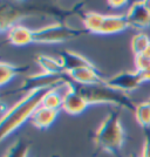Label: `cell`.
<instances>
[{
    "mask_svg": "<svg viewBox=\"0 0 150 157\" xmlns=\"http://www.w3.org/2000/svg\"><path fill=\"white\" fill-rule=\"evenodd\" d=\"M49 89H39L26 94L14 105H12L1 116L0 123V138H5L14 130L24 124L27 120L42 105V100Z\"/></svg>",
    "mask_w": 150,
    "mask_h": 157,
    "instance_id": "6da1fadb",
    "label": "cell"
},
{
    "mask_svg": "<svg viewBox=\"0 0 150 157\" xmlns=\"http://www.w3.org/2000/svg\"><path fill=\"white\" fill-rule=\"evenodd\" d=\"M88 105H100V103H109L117 108H122L128 111L135 113L136 105L125 93L113 89L105 83L91 86H80L76 88Z\"/></svg>",
    "mask_w": 150,
    "mask_h": 157,
    "instance_id": "7a4b0ae2",
    "label": "cell"
},
{
    "mask_svg": "<svg viewBox=\"0 0 150 157\" xmlns=\"http://www.w3.org/2000/svg\"><path fill=\"white\" fill-rule=\"evenodd\" d=\"M124 140L123 128L120 122V111L118 109L109 111V114L100 124L96 130L94 142L100 149L116 154L121 149Z\"/></svg>",
    "mask_w": 150,
    "mask_h": 157,
    "instance_id": "3957f363",
    "label": "cell"
},
{
    "mask_svg": "<svg viewBox=\"0 0 150 157\" xmlns=\"http://www.w3.org/2000/svg\"><path fill=\"white\" fill-rule=\"evenodd\" d=\"M83 33L78 28L66 26L62 24H52L33 29L34 42L38 44H60L78 38Z\"/></svg>",
    "mask_w": 150,
    "mask_h": 157,
    "instance_id": "277c9868",
    "label": "cell"
},
{
    "mask_svg": "<svg viewBox=\"0 0 150 157\" xmlns=\"http://www.w3.org/2000/svg\"><path fill=\"white\" fill-rule=\"evenodd\" d=\"M67 78L65 75H49L47 73H38V74H32L28 75L24 81L21 86L19 87V92L25 93V95L34 90L39 89H52L55 88L56 86L62 83Z\"/></svg>",
    "mask_w": 150,
    "mask_h": 157,
    "instance_id": "5b68a950",
    "label": "cell"
},
{
    "mask_svg": "<svg viewBox=\"0 0 150 157\" xmlns=\"http://www.w3.org/2000/svg\"><path fill=\"white\" fill-rule=\"evenodd\" d=\"M141 83H143V81L137 71H123L105 80V85L123 93L135 90Z\"/></svg>",
    "mask_w": 150,
    "mask_h": 157,
    "instance_id": "8992f818",
    "label": "cell"
},
{
    "mask_svg": "<svg viewBox=\"0 0 150 157\" xmlns=\"http://www.w3.org/2000/svg\"><path fill=\"white\" fill-rule=\"evenodd\" d=\"M128 25L137 29H143L150 26V13L144 7L143 1L133 2L125 14Z\"/></svg>",
    "mask_w": 150,
    "mask_h": 157,
    "instance_id": "52a82bcc",
    "label": "cell"
},
{
    "mask_svg": "<svg viewBox=\"0 0 150 157\" xmlns=\"http://www.w3.org/2000/svg\"><path fill=\"white\" fill-rule=\"evenodd\" d=\"M60 61H61L67 74H69L73 71H76V69H81V68L95 67L89 60L86 59L83 55L73 52V51H68V49L60 53Z\"/></svg>",
    "mask_w": 150,
    "mask_h": 157,
    "instance_id": "ba28073f",
    "label": "cell"
},
{
    "mask_svg": "<svg viewBox=\"0 0 150 157\" xmlns=\"http://www.w3.org/2000/svg\"><path fill=\"white\" fill-rule=\"evenodd\" d=\"M74 82L79 83L80 86H91V85H100V83H105V80L100 73L96 71L95 67L90 68H81L73 71L68 74Z\"/></svg>",
    "mask_w": 150,
    "mask_h": 157,
    "instance_id": "9c48e42d",
    "label": "cell"
},
{
    "mask_svg": "<svg viewBox=\"0 0 150 157\" xmlns=\"http://www.w3.org/2000/svg\"><path fill=\"white\" fill-rule=\"evenodd\" d=\"M7 40L13 46H26L34 42V34L33 29L28 27L17 24L14 25L7 33Z\"/></svg>",
    "mask_w": 150,
    "mask_h": 157,
    "instance_id": "30bf717a",
    "label": "cell"
},
{
    "mask_svg": "<svg viewBox=\"0 0 150 157\" xmlns=\"http://www.w3.org/2000/svg\"><path fill=\"white\" fill-rule=\"evenodd\" d=\"M128 25L125 15L122 14H108L103 17L100 34H116L124 31Z\"/></svg>",
    "mask_w": 150,
    "mask_h": 157,
    "instance_id": "8fae6325",
    "label": "cell"
},
{
    "mask_svg": "<svg viewBox=\"0 0 150 157\" xmlns=\"http://www.w3.org/2000/svg\"><path fill=\"white\" fill-rule=\"evenodd\" d=\"M87 105H88V102L86 101V98L75 89L74 92L66 96V98L63 100L62 109L71 115H79L82 111H85Z\"/></svg>",
    "mask_w": 150,
    "mask_h": 157,
    "instance_id": "7c38bea8",
    "label": "cell"
},
{
    "mask_svg": "<svg viewBox=\"0 0 150 157\" xmlns=\"http://www.w3.org/2000/svg\"><path fill=\"white\" fill-rule=\"evenodd\" d=\"M35 62L38 63L44 73H47L49 75H65V68L61 63L60 60H56L55 58H52L49 55L39 54L35 58Z\"/></svg>",
    "mask_w": 150,
    "mask_h": 157,
    "instance_id": "4fadbf2b",
    "label": "cell"
},
{
    "mask_svg": "<svg viewBox=\"0 0 150 157\" xmlns=\"http://www.w3.org/2000/svg\"><path fill=\"white\" fill-rule=\"evenodd\" d=\"M58 114H59V110L48 109V108L41 105L39 109L33 114V116L31 117V122L34 127H37L39 129H46L53 124L55 118L58 117Z\"/></svg>",
    "mask_w": 150,
    "mask_h": 157,
    "instance_id": "5bb4252c",
    "label": "cell"
},
{
    "mask_svg": "<svg viewBox=\"0 0 150 157\" xmlns=\"http://www.w3.org/2000/svg\"><path fill=\"white\" fill-rule=\"evenodd\" d=\"M28 69H29L28 66H17L12 65V63L1 62V65H0V82H1V86H5L15 75L27 72Z\"/></svg>",
    "mask_w": 150,
    "mask_h": 157,
    "instance_id": "9a60e30c",
    "label": "cell"
},
{
    "mask_svg": "<svg viewBox=\"0 0 150 157\" xmlns=\"http://www.w3.org/2000/svg\"><path fill=\"white\" fill-rule=\"evenodd\" d=\"M29 144L24 138H18L7 148L2 157H28Z\"/></svg>",
    "mask_w": 150,
    "mask_h": 157,
    "instance_id": "2e32d148",
    "label": "cell"
},
{
    "mask_svg": "<svg viewBox=\"0 0 150 157\" xmlns=\"http://www.w3.org/2000/svg\"><path fill=\"white\" fill-rule=\"evenodd\" d=\"M103 14L98 13V12H87L83 17V25L87 31L91 33L100 34V29L102 26L103 21Z\"/></svg>",
    "mask_w": 150,
    "mask_h": 157,
    "instance_id": "e0dca14e",
    "label": "cell"
},
{
    "mask_svg": "<svg viewBox=\"0 0 150 157\" xmlns=\"http://www.w3.org/2000/svg\"><path fill=\"white\" fill-rule=\"evenodd\" d=\"M62 105H63V98L56 92L55 88L49 89L42 100V107H46L48 109H53V110L62 109Z\"/></svg>",
    "mask_w": 150,
    "mask_h": 157,
    "instance_id": "ac0fdd59",
    "label": "cell"
},
{
    "mask_svg": "<svg viewBox=\"0 0 150 157\" xmlns=\"http://www.w3.org/2000/svg\"><path fill=\"white\" fill-rule=\"evenodd\" d=\"M135 118L138 122V124L148 128L150 127V102L145 101V102H141L136 105L135 109Z\"/></svg>",
    "mask_w": 150,
    "mask_h": 157,
    "instance_id": "d6986e66",
    "label": "cell"
},
{
    "mask_svg": "<svg viewBox=\"0 0 150 157\" xmlns=\"http://www.w3.org/2000/svg\"><path fill=\"white\" fill-rule=\"evenodd\" d=\"M20 17V12L14 8H4L1 11V31H10L14 25H17V20Z\"/></svg>",
    "mask_w": 150,
    "mask_h": 157,
    "instance_id": "ffe728a7",
    "label": "cell"
},
{
    "mask_svg": "<svg viewBox=\"0 0 150 157\" xmlns=\"http://www.w3.org/2000/svg\"><path fill=\"white\" fill-rule=\"evenodd\" d=\"M149 46L150 39L144 33H137L131 39V51L135 54V56L140 55V54H143Z\"/></svg>",
    "mask_w": 150,
    "mask_h": 157,
    "instance_id": "44dd1931",
    "label": "cell"
},
{
    "mask_svg": "<svg viewBox=\"0 0 150 157\" xmlns=\"http://www.w3.org/2000/svg\"><path fill=\"white\" fill-rule=\"evenodd\" d=\"M135 66H136L137 72L141 71H145L150 68V58L144 55V54H140L135 56Z\"/></svg>",
    "mask_w": 150,
    "mask_h": 157,
    "instance_id": "7402d4cb",
    "label": "cell"
},
{
    "mask_svg": "<svg viewBox=\"0 0 150 157\" xmlns=\"http://www.w3.org/2000/svg\"><path fill=\"white\" fill-rule=\"evenodd\" d=\"M141 157H150V132L145 134L143 149H142V156Z\"/></svg>",
    "mask_w": 150,
    "mask_h": 157,
    "instance_id": "603a6c76",
    "label": "cell"
},
{
    "mask_svg": "<svg viewBox=\"0 0 150 157\" xmlns=\"http://www.w3.org/2000/svg\"><path fill=\"white\" fill-rule=\"evenodd\" d=\"M107 4H108L110 7H113V8H120V7L124 6V5L127 4V1H125V0H120V1H117V0H113V1H108Z\"/></svg>",
    "mask_w": 150,
    "mask_h": 157,
    "instance_id": "cb8c5ba5",
    "label": "cell"
},
{
    "mask_svg": "<svg viewBox=\"0 0 150 157\" xmlns=\"http://www.w3.org/2000/svg\"><path fill=\"white\" fill-rule=\"evenodd\" d=\"M138 74L141 75V78H142L143 82L150 81V68L149 69H145V71H141V72H138Z\"/></svg>",
    "mask_w": 150,
    "mask_h": 157,
    "instance_id": "d4e9b609",
    "label": "cell"
},
{
    "mask_svg": "<svg viewBox=\"0 0 150 157\" xmlns=\"http://www.w3.org/2000/svg\"><path fill=\"white\" fill-rule=\"evenodd\" d=\"M143 5H144V7L149 11V13H150V0H148V1H143Z\"/></svg>",
    "mask_w": 150,
    "mask_h": 157,
    "instance_id": "484cf974",
    "label": "cell"
},
{
    "mask_svg": "<svg viewBox=\"0 0 150 157\" xmlns=\"http://www.w3.org/2000/svg\"><path fill=\"white\" fill-rule=\"evenodd\" d=\"M144 55H147V56H149L150 58V46L148 47V48H147V51H145V52L143 53Z\"/></svg>",
    "mask_w": 150,
    "mask_h": 157,
    "instance_id": "4316f807",
    "label": "cell"
},
{
    "mask_svg": "<svg viewBox=\"0 0 150 157\" xmlns=\"http://www.w3.org/2000/svg\"><path fill=\"white\" fill-rule=\"evenodd\" d=\"M149 102H150V100H149Z\"/></svg>",
    "mask_w": 150,
    "mask_h": 157,
    "instance_id": "83f0119b",
    "label": "cell"
}]
</instances>
